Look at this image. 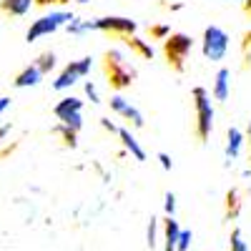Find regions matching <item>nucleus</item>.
Masks as SVG:
<instances>
[{"instance_id": "obj_20", "label": "nucleus", "mask_w": 251, "mask_h": 251, "mask_svg": "<svg viewBox=\"0 0 251 251\" xmlns=\"http://www.w3.org/2000/svg\"><path fill=\"white\" fill-rule=\"evenodd\" d=\"M228 246H231V251H249V244H246L244 236H241V228H234V231H231Z\"/></svg>"}, {"instance_id": "obj_5", "label": "nucleus", "mask_w": 251, "mask_h": 251, "mask_svg": "<svg viewBox=\"0 0 251 251\" xmlns=\"http://www.w3.org/2000/svg\"><path fill=\"white\" fill-rule=\"evenodd\" d=\"M91 71H93V58H91V55L78 58V60H71L68 66L55 75V80H53V91H68V88H73L78 80L88 78Z\"/></svg>"}, {"instance_id": "obj_12", "label": "nucleus", "mask_w": 251, "mask_h": 251, "mask_svg": "<svg viewBox=\"0 0 251 251\" xmlns=\"http://www.w3.org/2000/svg\"><path fill=\"white\" fill-rule=\"evenodd\" d=\"M116 133H118V138L123 141V149L128 151V153H131L136 161H146V151H143L141 141L136 138V133H133L131 128H118Z\"/></svg>"}, {"instance_id": "obj_30", "label": "nucleus", "mask_w": 251, "mask_h": 251, "mask_svg": "<svg viewBox=\"0 0 251 251\" xmlns=\"http://www.w3.org/2000/svg\"><path fill=\"white\" fill-rule=\"evenodd\" d=\"M100 126H103V128H106L108 133H116V131H118V126H116L111 118H100Z\"/></svg>"}, {"instance_id": "obj_2", "label": "nucleus", "mask_w": 251, "mask_h": 251, "mask_svg": "<svg viewBox=\"0 0 251 251\" xmlns=\"http://www.w3.org/2000/svg\"><path fill=\"white\" fill-rule=\"evenodd\" d=\"M194 103H196V133H199L201 141H208L211 138V131H214L216 111H214L211 96H208V91L203 86L194 88Z\"/></svg>"}, {"instance_id": "obj_17", "label": "nucleus", "mask_w": 251, "mask_h": 251, "mask_svg": "<svg viewBox=\"0 0 251 251\" xmlns=\"http://www.w3.org/2000/svg\"><path fill=\"white\" fill-rule=\"evenodd\" d=\"M128 46L133 48V50H138L143 58H149V60H153V55H156V50H153V46H149L143 38H138V35H131V40H128Z\"/></svg>"}, {"instance_id": "obj_7", "label": "nucleus", "mask_w": 251, "mask_h": 251, "mask_svg": "<svg viewBox=\"0 0 251 251\" xmlns=\"http://www.w3.org/2000/svg\"><path fill=\"white\" fill-rule=\"evenodd\" d=\"M111 111L116 113V116H121V118H126V121H128L131 126H133V128H143V126H146V118H143V113L133 106V103L131 100H126L121 93H116V96H111Z\"/></svg>"}, {"instance_id": "obj_14", "label": "nucleus", "mask_w": 251, "mask_h": 251, "mask_svg": "<svg viewBox=\"0 0 251 251\" xmlns=\"http://www.w3.org/2000/svg\"><path fill=\"white\" fill-rule=\"evenodd\" d=\"M178 234H181V224L176 221V216H166V221H163V251H176Z\"/></svg>"}, {"instance_id": "obj_23", "label": "nucleus", "mask_w": 251, "mask_h": 251, "mask_svg": "<svg viewBox=\"0 0 251 251\" xmlns=\"http://www.w3.org/2000/svg\"><path fill=\"white\" fill-rule=\"evenodd\" d=\"M191 241H194L191 228H181V234H178V244H176V251H188V249H191Z\"/></svg>"}, {"instance_id": "obj_24", "label": "nucleus", "mask_w": 251, "mask_h": 251, "mask_svg": "<svg viewBox=\"0 0 251 251\" xmlns=\"http://www.w3.org/2000/svg\"><path fill=\"white\" fill-rule=\"evenodd\" d=\"M176 206H178L176 194L174 191H166V196H163V211H166V216H176Z\"/></svg>"}, {"instance_id": "obj_16", "label": "nucleus", "mask_w": 251, "mask_h": 251, "mask_svg": "<svg viewBox=\"0 0 251 251\" xmlns=\"http://www.w3.org/2000/svg\"><path fill=\"white\" fill-rule=\"evenodd\" d=\"M33 63L38 66V71H40V73H43V75H48V73H50V71L58 66V58H55V53L46 50V53H40V55H38Z\"/></svg>"}, {"instance_id": "obj_9", "label": "nucleus", "mask_w": 251, "mask_h": 251, "mask_svg": "<svg viewBox=\"0 0 251 251\" xmlns=\"http://www.w3.org/2000/svg\"><path fill=\"white\" fill-rule=\"evenodd\" d=\"M136 78V71L128 66V63H116V66H108V83L113 88H128Z\"/></svg>"}, {"instance_id": "obj_27", "label": "nucleus", "mask_w": 251, "mask_h": 251, "mask_svg": "<svg viewBox=\"0 0 251 251\" xmlns=\"http://www.w3.org/2000/svg\"><path fill=\"white\" fill-rule=\"evenodd\" d=\"M116 63H126V53L121 48H111L108 50V66H116Z\"/></svg>"}, {"instance_id": "obj_10", "label": "nucleus", "mask_w": 251, "mask_h": 251, "mask_svg": "<svg viewBox=\"0 0 251 251\" xmlns=\"http://www.w3.org/2000/svg\"><path fill=\"white\" fill-rule=\"evenodd\" d=\"M75 113H83V98H78V96H63L53 106V116L60 123L66 118H71V116H75Z\"/></svg>"}, {"instance_id": "obj_34", "label": "nucleus", "mask_w": 251, "mask_h": 251, "mask_svg": "<svg viewBox=\"0 0 251 251\" xmlns=\"http://www.w3.org/2000/svg\"><path fill=\"white\" fill-rule=\"evenodd\" d=\"M244 8H246V10L251 13V0H244Z\"/></svg>"}, {"instance_id": "obj_4", "label": "nucleus", "mask_w": 251, "mask_h": 251, "mask_svg": "<svg viewBox=\"0 0 251 251\" xmlns=\"http://www.w3.org/2000/svg\"><path fill=\"white\" fill-rule=\"evenodd\" d=\"M91 30H100V33H116V35H136L138 23L133 18H126V15H103V18H93L86 20V33Z\"/></svg>"}, {"instance_id": "obj_6", "label": "nucleus", "mask_w": 251, "mask_h": 251, "mask_svg": "<svg viewBox=\"0 0 251 251\" xmlns=\"http://www.w3.org/2000/svg\"><path fill=\"white\" fill-rule=\"evenodd\" d=\"M194 46H196V40L191 35H186V33H171L169 38L163 40L166 58H169V63L176 71H183V63H186L188 53L194 50Z\"/></svg>"}, {"instance_id": "obj_11", "label": "nucleus", "mask_w": 251, "mask_h": 251, "mask_svg": "<svg viewBox=\"0 0 251 251\" xmlns=\"http://www.w3.org/2000/svg\"><path fill=\"white\" fill-rule=\"evenodd\" d=\"M211 96H214V100H219V103H226V100H228V96H231V71H228V68H219V71H216Z\"/></svg>"}, {"instance_id": "obj_3", "label": "nucleus", "mask_w": 251, "mask_h": 251, "mask_svg": "<svg viewBox=\"0 0 251 251\" xmlns=\"http://www.w3.org/2000/svg\"><path fill=\"white\" fill-rule=\"evenodd\" d=\"M228 33L219 25H208L203 30V38H201V53L206 60H211V63H221L228 53Z\"/></svg>"}, {"instance_id": "obj_13", "label": "nucleus", "mask_w": 251, "mask_h": 251, "mask_svg": "<svg viewBox=\"0 0 251 251\" xmlns=\"http://www.w3.org/2000/svg\"><path fill=\"white\" fill-rule=\"evenodd\" d=\"M40 80H43V73L38 71L35 63H30V66H25L23 71H20V73L15 75L13 86H15V88H35Z\"/></svg>"}, {"instance_id": "obj_33", "label": "nucleus", "mask_w": 251, "mask_h": 251, "mask_svg": "<svg viewBox=\"0 0 251 251\" xmlns=\"http://www.w3.org/2000/svg\"><path fill=\"white\" fill-rule=\"evenodd\" d=\"M171 10H174V13H178V10H183V3H174V5H171Z\"/></svg>"}, {"instance_id": "obj_8", "label": "nucleus", "mask_w": 251, "mask_h": 251, "mask_svg": "<svg viewBox=\"0 0 251 251\" xmlns=\"http://www.w3.org/2000/svg\"><path fill=\"white\" fill-rule=\"evenodd\" d=\"M244 141H246L244 131H241V128H236V126H231V128H228V133H226V146H224L226 166H231V163H234V161H236V158L241 156Z\"/></svg>"}, {"instance_id": "obj_25", "label": "nucleus", "mask_w": 251, "mask_h": 251, "mask_svg": "<svg viewBox=\"0 0 251 251\" xmlns=\"http://www.w3.org/2000/svg\"><path fill=\"white\" fill-rule=\"evenodd\" d=\"M83 91H86V98L93 103V106H98V103H100V96H98L96 83H93V80H83Z\"/></svg>"}, {"instance_id": "obj_36", "label": "nucleus", "mask_w": 251, "mask_h": 251, "mask_svg": "<svg viewBox=\"0 0 251 251\" xmlns=\"http://www.w3.org/2000/svg\"><path fill=\"white\" fill-rule=\"evenodd\" d=\"M78 3H83V5H86V3H91V0H78Z\"/></svg>"}, {"instance_id": "obj_28", "label": "nucleus", "mask_w": 251, "mask_h": 251, "mask_svg": "<svg viewBox=\"0 0 251 251\" xmlns=\"http://www.w3.org/2000/svg\"><path fill=\"white\" fill-rule=\"evenodd\" d=\"M158 161H161V169H163V171H171V169H174V161H171V156L166 153V151L158 153Z\"/></svg>"}, {"instance_id": "obj_15", "label": "nucleus", "mask_w": 251, "mask_h": 251, "mask_svg": "<svg viewBox=\"0 0 251 251\" xmlns=\"http://www.w3.org/2000/svg\"><path fill=\"white\" fill-rule=\"evenodd\" d=\"M35 8V0H0V10L10 18H23Z\"/></svg>"}, {"instance_id": "obj_35", "label": "nucleus", "mask_w": 251, "mask_h": 251, "mask_svg": "<svg viewBox=\"0 0 251 251\" xmlns=\"http://www.w3.org/2000/svg\"><path fill=\"white\" fill-rule=\"evenodd\" d=\"M249 161H251V136H249Z\"/></svg>"}, {"instance_id": "obj_31", "label": "nucleus", "mask_w": 251, "mask_h": 251, "mask_svg": "<svg viewBox=\"0 0 251 251\" xmlns=\"http://www.w3.org/2000/svg\"><path fill=\"white\" fill-rule=\"evenodd\" d=\"M10 103H13L10 98H0V116H3V113L10 108Z\"/></svg>"}, {"instance_id": "obj_38", "label": "nucleus", "mask_w": 251, "mask_h": 251, "mask_svg": "<svg viewBox=\"0 0 251 251\" xmlns=\"http://www.w3.org/2000/svg\"><path fill=\"white\" fill-rule=\"evenodd\" d=\"M231 3H241V5H244V0H231Z\"/></svg>"}, {"instance_id": "obj_37", "label": "nucleus", "mask_w": 251, "mask_h": 251, "mask_svg": "<svg viewBox=\"0 0 251 251\" xmlns=\"http://www.w3.org/2000/svg\"><path fill=\"white\" fill-rule=\"evenodd\" d=\"M66 3H71V0H60V5H66Z\"/></svg>"}, {"instance_id": "obj_32", "label": "nucleus", "mask_w": 251, "mask_h": 251, "mask_svg": "<svg viewBox=\"0 0 251 251\" xmlns=\"http://www.w3.org/2000/svg\"><path fill=\"white\" fill-rule=\"evenodd\" d=\"M60 0H35V5H55Z\"/></svg>"}, {"instance_id": "obj_22", "label": "nucleus", "mask_w": 251, "mask_h": 251, "mask_svg": "<svg viewBox=\"0 0 251 251\" xmlns=\"http://www.w3.org/2000/svg\"><path fill=\"white\" fill-rule=\"evenodd\" d=\"M226 201H228V219H236V214H239V191L236 188H231L226 194Z\"/></svg>"}, {"instance_id": "obj_26", "label": "nucleus", "mask_w": 251, "mask_h": 251, "mask_svg": "<svg viewBox=\"0 0 251 251\" xmlns=\"http://www.w3.org/2000/svg\"><path fill=\"white\" fill-rule=\"evenodd\" d=\"M151 35H153V40H166V38L171 35V25L158 23V25H153V28H151Z\"/></svg>"}, {"instance_id": "obj_18", "label": "nucleus", "mask_w": 251, "mask_h": 251, "mask_svg": "<svg viewBox=\"0 0 251 251\" xmlns=\"http://www.w3.org/2000/svg\"><path fill=\"white\" fill-rule=\"evenodd\" d=\"M158 228H161L158 219H156V216H151V219H149V228H146V244H149V249H151V251L158 246Z\"/></svg>"}, {"instance_id": "obj_1", "label": "nucleus", "mask_w": 251, "mask_h": 251, "mask_svg": "<svg viewBox=\"0 0 251 251\" xmlns=\"http://www.w3.org/2000/svg\"><path fill=\"white\" fill-rule=\"evenodd\" d=\"M71 20H73L71 10H50L46 15H40L38 20H33L28 33H25V40L28 43H35V40H40V38H48V35L58 33L60 28H66Z\"/></svg>"}, {"instance_id": "obj_29", "label": "nucleus", "mask_w": 251, "mask_h": 251, "mask_svg": "<svg viewBox=\"0 0 251 251\" xmlns=\"http://www.w3.org/2000/svg\"><path fill=\"white\" fill-rule=\"evenodd\" d=\"M10 131H13V123H3V126H0V146H3V141L10 136Z\"/></svg>"}, {"instance_id": "obj_19", "label": "nucleus", "mask_w": 251, "mask_h": 251, "mask_svg": "<svg viewBox=\"0 0 251 251\" xmlns=\"http://www.w3.org/2000/svg\"><path fill=\"white\" fill-rule=\"evenodd\" d=\"M53 133L63 136V143H66V146H71V149H78V133H75V131H71V128H66L63 123L53 126Z\"/></svg>"}, {"instance_id": "obj_21", "label": "nucleus", "mask_w": 251, "mask_h": 251, "mask_svg": "<svg viewBox=\"0 0 251 251\" xmlns=\"http://www.w3.org/2000/svg\"><path fill=\"white\" fill-rule=\"evenodd\" d=\"M66 33H68V35H83V33H86V20L78 18V15H73V20L66 25Z\"/></svg>"}]
</instances>
